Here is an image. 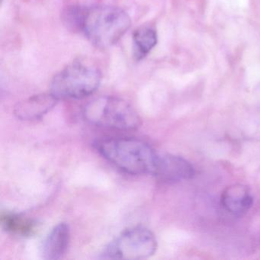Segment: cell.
I'll use <instances>...</instances> for the list:
<instances>
[{
  "label": "cell",
  "instance_id": "6da1fadb",
  "mask_svg": "<svg viewBox=\"0 0 260 260\" xmlns=\"http://www.w3.org/2000/svg\"><path fill=\"white\" fill-rule=\"evenodd\" d=\"M97 151L115 167L132 175H153L159 155L145 141L115 138L99 141Z\"/></svg>",
  "mask_w": 260,
  "mask_h": 260
},
{
  "label": "cell",
  "instance_id": "7a4b0ae2",
  "mask_svg": "<svg viewBox=\"0 0 260 260\" xmlns=\"http://www.w3.org/2000/svg\"><path fill=\"white\" fill-rule=\"evenodd\" d=\"M131 25L130 16L118 7H84L80 32L94 46L106 49L118 43Z\"/></svg>",
  "mask_w": 260,
  "mask_h": 260
},
{
  "label": "cell",
  "instance_id": "3957f363",
  "mask_svg": "<svg viewBox=\"0 0 260 260\" xmlns=\"http://www.w3.org/2000/svg\"><path fill=\"white\" fill-rule=\"evenodd\" d=\"M83 115L87 122L97 127L132 131L141 126L138 112L127 102L118 97L94 99L85 106Z\"/></svg>",
  "mask_w": 260,
  "mask_h": 260
},
{
  "label": "cell",
  "instance_id": "277c9868",
  "mask_svg": "<svg viewBox=\"0 0 260 260\" xmlns=\"http://www.w3.org/2000/svg\"><path fill=\"white\" fill-rule=\"evenodd\" d=\"M102 74L90 63L74 62L54 76L50 92L59 100H80L93 94L100 87Z\"/></svg>",
  "mask_w": 260,
  "mask_h": 260
},
{
  "label": "cell",
  "instance_id": "5b68a950",
  "mask_svg": "<svg viewBox=\"0 0 260 260\" xmlns=\"http://www.w3.org/2000/svg\"><path fill=\"white\" fill-rule=\"evenodd\" d=\"M156 249L157 241L151 231L133 226L115 237L106 246L103 256L111 259H144L152 256Z\"/></svg>",
  "mask_w": 260,
  "mask_h": 260
},
{
  "label": "cell",
  "instance_id": "8992f818",
  "mask_svg": "<svg viewBox=\"0 0 260 260\" xmlns=\"http://www.w3.org/2000/svg\"><path fill=\"white\" fill-rule=\"evenodd\" d=\"M153 176L162 182L175 183L194 177V169L188 160L181 156L159 155Z\"/></svg>",
  "mask_w": 260,
  "mask_h": 260
},
{
  "label": "cell",
  "instance_id": "52a82bcc",
  "mask_svg": "<svg viewBox=\"0 0 260 260\" xmlns=\"http://www.w3.org/2000/svg\"><path fill=\"white\" fill-rule=\"evenodd\" d=\"M58 101L51 92L35 95L16 105L15 115L23 121L38 120L54 109Z\"/></svg>",
  "mask_w": 260,
  "mask_h": 260
},
{
  "label": "cell",
  "instance_id": "ba28073f",
  "mask_svg": "<svg viewBox=\"0 0 260 260\" xmlns=\"http://www.w3.org/2000/svg\"><path fill=\"white\" fill-rule=\"evenodd\" d=\"M220 203L225 211L234 216L246 214L253 204L247 187L237 184L228 187L222 192Z\"/></svg>",
  "mask_w": 260,
  "mask_h": 260
},
{
  "label": "cell",
  "instance_id": "9c48e42d",
  "mask_svg": "<svg viewBox=\"0 0 260 260\" xmlns=\"http://www.w3.org/2000/svg\"><path fill=\"white\" fill-rule=\"evenodd\" d=\"M71 239V230L66 223L54 226L45 238L42 246V256L45 259H59L68 249Z\"/></svg>",
  "mask_w": 260,
  "mask_h": 260
},
{
  "label": "cell",
  "instance_id": "30bf717a",
  "mask_svg": "<svg viewBox=\"0 0 260 260\" xmlns=\"http://www.w3.org/2000/svg\"><path fill=\"white\" fill-rule=\"evenodd\" d=\"M1 225L6 232L16 237H31L37 231V223L34 220L14 213H2Z\"/></svg>",
  "mask_w": 260,
  "mask_h": 260
},
{
  "label": "cell",
  "instance_id": "8fae6325",
  "mask_svg": "<svg viewBox=\"0 0 260 260\" xmlns=\"http://www.w3.org/2000/svg\"><path fill=\"white\" fill-rule=\"evenodd\" d=\"M157 43L156 30L150 27H141L133 34L134 57L137 60H142Z\"/></svg>",
  "mask_w": 260,
  "mask_h": 260
}]
</instances>
